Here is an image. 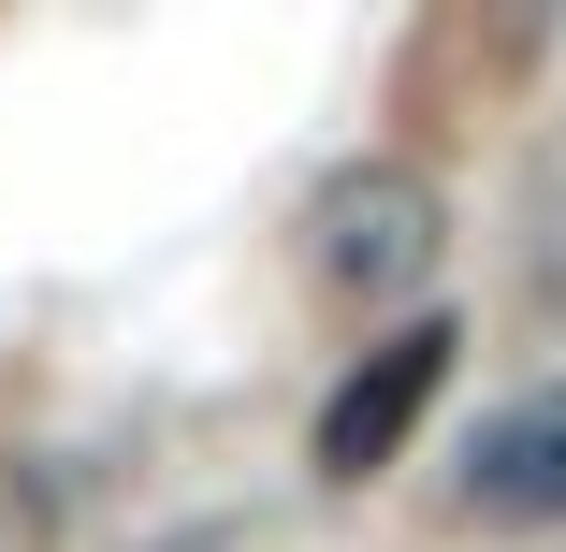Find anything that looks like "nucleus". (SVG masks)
<instances>
[{"label": "nucleus", "mask_w": 566, "mask_h": 552, "mask_svg": "<svg viewBox=\"0 0 566 552\" xmlns=\"http://www.w3.org/2000/svg\"><path fill=\"white\" fill-rule=\"evenodd\" d=\"M436 262H450V189H436L421 160L319 175V204H305V277H319L334 305H407V291H436Z\"/></svg>", "instance_id": "1"}, {"label": "nucleus", "mask_w": 566, "mask_h": 552, "mask_svg": "<svg viewBox=\"0 0 566 552\" xmlns=\"http://www.w3.org/2000/svg\"><path fill=\"white\" fill-rule=\"evenodd\" d=\"M436 378H450V320H421V335L364 350L349 378H334V407H319V480H378V466L407 451V421L436 407Z\"/></svg>", "instance_id": "2"}, {"label": "nucleus", "mask_w": 566, "mask_h": 552, "mask_svg": "<svg viewBox=\"0 0 566 552\" xmlns=\"http://www.w3.org/2000/svg\"><path fill=\"white\" fill-rule=\"evenodd\" d=\"M450 494H465L480 523H566V378L523 393V407H494L465 436V480Z\"/></svg>", "instance_id": "3"}, {"label": "nucleus", "mask_w": 566, "mask_h": 552, "mask_svg": "<svg viewBox=\"0 0 566 552\" xmlns=\"http://www.w3.org/2000/svg\"><path fill=\"white\" fill-rule=\"evenodd\" d=\"M146 552H248L233 523H175V538H146Z\"/></svg>", "instance_id": "4"}]
</instances>
